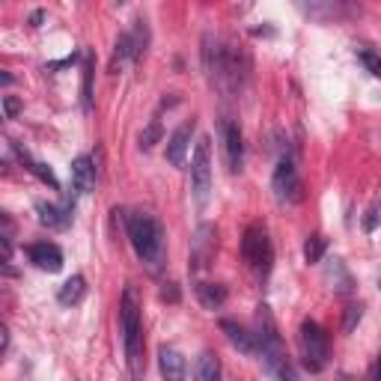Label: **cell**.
<instances>
[{"instance_id": "obj_27", "label": "cell", "mask_w": 381, "mask_h": 381, "mask_svg": "<svg viewBox=\"0 0 381 381\" xmlns=\"http://www.w3.org/2000/svg\"><path fill=\"white\" fill-rule=\"evenodd\" d=\"M161 298H164V301H179V289H176V283H164Z\"/></svg>"}, {"instance_id": "obj_20", "label": "cell", "mask_w": 381, "mask_h": 381, "mask_svg": "<svg viewBox=\"0 0 381 381\" xmlns=\"http://www.w3.org/2000/svg\"><path fill=\"white\" fill-rule=\"evenodd\" d=\"M324 248H328V241H324V235H310V239L304 241V260H307L310 265L322 262Z\"/></svg>"}, {"instance_id": "obj_1", "label": "cell", "mask_w": 381, "mask_h": 381, "mask_svg": "<svg viewBox=\"0 0 381 381\" xmlns=\"http://www.w3.org/2000/svg\"><path fill=\"white\" fill-rule=\"evenodd\" d=\"M128 239L134 253L149 268H158L164 262V227L149 211H134L128 218Z\"/></svg>"}, {"instance_id": "obj_9", "label": "cell", "mask_w": 381, "mask_h": 381, "mask_svg": "<svg viewBox=\"0 0 381 381\" xmlns=\"http://www.w3.org/2000/svg\"><path fill=\"white\" fill-rule=\"evenodd\" d=\"M158 369H161V378L164 381H185V373H188V364L185 357L179 354L170 345H161L158 349Z\"/></svg>"}, {"instance_id": "obj_25", "label": "cell", "mask_w": 381, "mask_h": 381, "mask_svg": "<svg viewBox=\"0 0 381 381\" xmlns=\"http://www.w3.org/2000/svg\"><path fill=\"white\" fill-rule=\"evenodd\" d=\"M89 96H93V60L84 66V105L89 107Z\"/></svg>"}, {"instance_id": "obj_5", "label": "cell", "mask_w": 381, "mask_h": 381, "mask_svg": "<svg viewBox=\"0 0 381 381\" xmlns=\"http://www.w3.org/2000/svg\"><path fill=\"white\" fill-rule=\"evenodd\" d=\"M190 182H194V197L200 206L209 203V190H211V140L200 137L194 158H190Z\"/></svg>"}, {"instance_id": "obj_23", "label": "cell", "mask_w": 381, "mask_h": 381, "mask_svg": "<svg viewBox=\"0 0 381 381\" xmlns=\"http://www.w3.org/2000/svg\"><path fill=\"white\" fill-rule=\"evenodd\" d=\"M364 316V307L361 304H352V307H345V322H343V331L345 334H352L357 328V322H361Z\"/></svg>"}, {"instance_id": "obj_18", "label": "cell", "mask_w": 381, "mask_h": 381, "mask_svg": "<svg viewBox=\"0 0 381 381\" xmlns=\"http://www.w3.org/2000/svg\"><path fill=\"white\" fill-rule=\"evenodd\" d=\"M137 57V45H134V36L131 33H122V36L117 39V51H114V60H110V72H117L122 63Z\"/></svg>"}, {"instance_id": "obj_4", "label": "cell", "mask_w": 381, "mask_h": 381, "mask_svg": "<svg viewBox=\"0 0 381 381\" xmlns=\"http://www.w3.org/2000/svg\"><path fill=\"white\" fill-rule=\"evenodd\" d=\"M241 256L244 262H248L256 274H268V268H271V239H268V230L262 227V223H253V227H248V232H244L241 239Z\"/></svg>"}, {"instance_id": "obj_6", "label": "cell", "mask_w": 381, "mask_h": 381, "mask_svg": "<svg viewBox=\"0 0 381 381\" xmlns=\"http://www.w3.org/2000/svg\"><path fill=\"white\" fill-rule=\"evenodd\" d=\"M271 188H274V197H277V203H283V206H295L301 203V179H298V170H295V164L283 158L277 164V170L271 176Z\"/></svg>"}, {"instance_id": "obj_29", "label": "cell", "mask_w": 381, "mask_h": 381, "mask_svg": "<svg viewBox=\"0 0 381 381\" xmlns=\"http://www.w3.org/2000/svg\"><path fill=\"white\" fill-rule=\"evenodd\" d=\"M378 373H381V354H378Z\"/></svg>"}, {"instance_id": "obj_24", "label": "cell", "mask_w": 381, "mask_h": 381, "mask_svg": "<svg viewBox=\"0 0 381 381\" xmlns=\"http://www.w3.org/2000/svg\"><path fill=\"white\" fill-rule=\"evenodd\" d=\"M378 223H381V203L369 206L366 218H364V230H366V232H375V230H378Z\"/></svg>"}, {"instance_id": "obj_28", "label": "cell", "mask_w": 381, "mask_h": 381, "mask_svg": "<svg viewBox=\"0 0 381 381\" xmlns=\"http://www.w3.org/2000/svg\"><path fill=\"white\" fill-rule=\"evenodd\" d=\"M42 18H45L42 13H33V18H30V21H33V27H39V21H42Z\"/></svg>"}, {"instance_id": "obj_3", "label": "cell", "mask_w": 381, "mask_h": 381, "mask_svg": "<svg viewBox=\"0 0 381 381\" xmlns=\"http://www.w3.org/2000/svg\"><path fill=\"white\" fill-rule=\"evenodd\" d=\"M301 357H304V366L310 373H322V369L328 366V357H331L328 334L310 319L301 322Z\"/></svg>"}, {"instance_id": "obj_11", "label": "cell", "mask_w": 381, "mask_h": 381, "mask_svg": "<svg viewBox=\"0 0 381 381\" xmlns=\"http://www.w3.org/2000/svg\"><path fill=\"white\" fill-rule=\"evenodd\" d=\"M72 182H75L77 194H87V190H93V185H96L93 158H87V155H77V158L72 161Z\"/></svg>"}, {"instance_id": "obj_8", "label": "cell", "mask_w": 381, "mask_h": 381, "mask_svg": "<svg viewBox=\"0 0 381 381\" xmlns=\"http://www.w3.org/2000/svg\"><path fill=\"white\" fill-rule=\"evenodd\" d=\"M223 152H227V164L230 173H241L244 164V143H241V131L232 119H223Z\"/></svg>"}, {"instance_id": "obj_21", "label": "cell", "mask_w": 381, "mask_h": 381, "mask_svg": "<svg viewBox=\"0 0 381 381\" xmlns=\"http://www.w3.org/2000/svg\"><path fill=\"white\" fill-rule=\"evenodd\" d=\"M357 57H361V63H364L366 69L373 72L375 77H381V51H373V48H357Z\"/></svg>"}, {"instance_id": "obj_26", "label": "cell", "mask_w": 381, "mask_h": 381, "mask_svg": "<svg viewBox=\"0 0 381 381\" xmlns=\"http://www.w3.org/2000/svg\"><path fill=\"white\" fill-rule=\"evenodd\" d=\"M3 110H6L9 119H15V117L21 114V102H18L15 96H3Z\"/></svg>"}, {"instance_id": "obj_13", "label": "cell", "mask_w": 381, "mask_h": 381, "mask_svg": "<svg viewBox=\"0 0 381 381\" xmlns=\"http://www.w3.org/2000/svg\"><path fill=\"white\" fill-rule=\"evenodd\" d=\"M221 331L227 334V340H230L239 352H244V354H251V352H253V337L241 328L239 322H232V319H221Z\"/></svg>"}, {"instance_id": "obj_15", "label": "cell", "mask_w": 381, "mask_h": 381, "mask_svg": "<svg viewBox=\"0 0 381 381\" xmlns=\"http://www.w3.org/2000/svg\"><path fill=\"white\" fill-rule=\"evenodd\" d=\"M197 298L206 310H218V307H223V301H227V289H223L221 283H200Z\"/></svg>"}, {"instance_id": "obj_16", "label": "cell", "mask_w": 381, "mask_h": 381, "mask_svg": "<svg viewBox=\"0 0 381 381\" xmlns=\"http://www.w3.org/2000/svg\"><path fill=\"white\" fill-rule=\"evenodd\" d=\"M194 378L197 381H221V361L211 352H203V354L197 357Z\"/></svg>"}, {"instance_id": "obj_2", "label": "cell", "mask_w": 381, "mask_h": 381, "mask_svg": "<svg viewBox=\"0 0 381 381\" xmlns=\"http://www.w3.org/2000/svg\"><path fill=\"white\" fill-rule=\"evenodd\" d=\"M119 328H122V343H126L128 369L134 378H140L143 375V324H140V307L131 286L122 292V301H119Z\"/></svg>"}, {"instance_id": "obj_10", "label": "cell", "mask_w": 381, "mask_h": 381, "mask_svg": "<svg viewBox=\"0 0 381 381\" xmlns=\"http://www.w3.org/2000/svg\"><path fill=\"white\" fill-rule=\"evenodd\" d=\"M190 134H194V122H185V126H179L170 140H167V161L173 167H182L185 164V155H188V147H190Z\"/></svg>"}, {"instance_id": "obj_17", "label": "cell", "mask_w": 381, "mask_h": 381, "mask_svg": "<svg viewBox=\"0 0 381 381\" xmlns=\"http://www.w3.org/2000/svg\"><path fill=\"white\" fill-rule=\"evenodd\" d=\"M15 152H18L21 164H24V167H27V170H30L33 176H36V179H42V182L48 185L51 190H60V182H57V176L51 173V167H45V164H39V161H33V158H30V155H27L24 149H15Z\"/></svg>"}, {"instance_id": "obj_22", "label": "cell", "mask_w": 381, "mask_h": 381, "mask_svg": "<svg viewBox=\"0 0 381 381\" xmlns=\"http://www.w3.org/2000/svg\"><path fill=\"white\" fill-rule=\"evenodd\" d=\"M158 140H161V122H158V119H152V122H149V128L140 134V149H143V152H149Z\"/></svg>"}, {"instance_id": "obj_12", "label": "cell", "mask_w": 381, "mask_h": 381, "mask_svg": "<svg viewBox=\"0 0 381 381\" xmlns=\"http://www.w3.org/2000/svg\"><path fill=\"white\" fill-rule=\"evenodd\" d=\"M36 215H39L42 227H51V230L69 227V221H72V211H63L60 206H54V203H36Z\"/></svg>"}, {"instance_id": "obj_19", "label": "cell", "mask_w": 381, "mask_h": 381, "mask_svg": "<svg viewBox=\"0 0 381 381\" xmlns=\"http://www.w3.org/2000/svg\"><path fill=\"white\" fill-rule=\"evenodd\" d=\"M211 235H215V230H211V227H200L197 239H194V260H197L200 265H206L203 260L209 256V251L215 248V239H211Z\"/></svg>"}, {"instance_id": "obj_14", "label": "cell", "mask_w": 381, "mask_h": 381, "mask_svg": "<svg viewBox=\"0 0 381 381\" xmlns=\"http://www.w3.org/2000/svg\"><path fill=\"white\" fill-rule=\"evenodd\" d=\"M84 292H87V280L81 277V274H75V277H69L66 283L60 286V292H57V301L63 307H72V304H77V301L84 298Z\"/></svg>"}, {"instance_id": "obj_7", "label": "cell", "mask_w": 381, "mask_h": 381, "mask_svg": "<svg viewBox=\"0 0 381 381\" xmlns=\"http://www.w3.org/2000/svg\"><path fill=\"white\" fill-rule=\"evenodd\" d=\"M27 260L42 268V271H48V274H57L60 268H63V253L57 244H51V241H36V244H30L27 248Z\"/></svg>"}, {"instance_id": "obj_30", "label": "cell", "mask_w": 381, "mask_h": 381, "mask_svg": "<svg viewBox=\"0 0 381 381\" xmlns=\"http://www.w3.org/2000/svg\"><path fill=\"white\" fill-rule=\"evenodd\" d=\"M375 381H381V373H375Z\"/></svg>"}]
</instances>
